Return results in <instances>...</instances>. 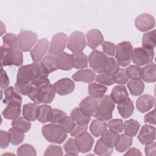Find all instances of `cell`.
<instances>
[{
	"label": "cell",
	"mask_w": 156,
	"mask_h": 156,
	"mask_svg": "<svg viewBox=\"0 0 156 156\" xmlns=\"http://www.w3.org/2000/svg\"><path fill=\"white\" fill-rule=\"evenodd\" d=\"M63 149L66 153V155H76L79 152L74 139L71 138L68 139V140L64 144Z\"/></svg>",
	"instance_id": "ee69618b"
},
{
	"label": "cell",
	"mask_w": 156,
	"mask_h": 156,
	"mask_svg": "<svg viewBox=\"0 0 156 156\" xmlns=\"http://www.w3.org/2000/svg\"><path fill=\"white\" fill-rule=\"evenodd\" d=\"M144 122L149 124H155V110H153L151 112H149L146 115H145L144 117Z\"/></svg>",
	"instance_id": "94428289"
},
{
	"label": "cell",
	"mask_w": 156,
	"mask_h": 156,
	"mask_svg": "<svg viewBox=\"0 0 156 156\" xmlns=\"http://www.w3.org/2000/svg\"><path fill=\"white\" fill-rule=\"evenodd\" d=\"M155 100L154 96L150 94H143L136 100V107L141 113H145L151 110L154 105Z\"/></svg>",
	"instance_id": "e0dca14e"
},
{
	"label": "cell",
	"mask_w": 156,
	"mask_h": 156,
	"mask_svg": "<svg viewBox=\"0 0 156 156\" xmlns=\"http://www.w3.org/2000/svg\"><path fill=\"white\" fill-rule=\"evenodd\" d=\"M63 151L62 147L50 144L44 152V155H62Z\"/></svg>",
	"instance_id": "db71d44e"
},
{
	"label": "cell",
	"mask_w": 156,
	"mask_h": 156,
	"mask_svg": "<svg viewBox=\"0 0 156 156\" xmlns=\"http://www.w3.org/2000/svg\"><path fill=\"white\" fill-rule=\"evenodd\" d=\"M87 127H88V124L79 125V124H76V126H75L74 129L71 131L70 134L72 136L76 137V136L83 133V132H86L87 130Z\"/></svg>",
	"instance_id": "6f0895ef"
},
{
	"label": "cell",
	"mask_w": 156,
	"mask_h": 156,
	"mask_svg": "<svg viewBox=\"0 0 156 156\" xmlns=\"http://www.w3.org/2000/svg\"><path fill=\"white\" fill-rule=\"evenodd\" d=\"M73 67L76 69H83L88 66L87 56L82 52L72 54Z\"/></svg>",
	"instance_id": "e575fe53"
},
{
	"label": "cell",
	"mask_w": 156,
	"mask_h": 156,
	"mask_svg": "<svg viewBox=\"0 0 156 156\" xmlns=\"http://www.w3.org/2000/svg\"><path fill=\"white\" fill-rule=\"evenodd\" d=\"M115 107V102L110 96L105 95L96 101V110L94 116L100 121H110L112 118V113Z\"/></svg>",
	"instance_id": "7a4b0ae2"
},
{
	"label": "cell",
	"mask_w": 156,
	"mask_h": 156,
	"mask_svg": "<svg viewBox=\"0 0 156 156\" xmlns=\"http://www.w3.org/2000/svg\"><path fill=\"white\" fill-rule=\"evenodd\" d=\"M3 44L1 46V51L6 52L12 48L18 47V37L11 33L6 34L3 37Z\"/></svg>",
	"instance_id": "f1b7e54d"
},
{
	"label": "cell",
	"mask_w": 156,
	"mask_h": 156,
	"mask_svg": "<svg viewBox=\"0 0 156 156\" xmlns=\"http://www.w3.org/2000/svg\"><path fill=\"white\" fill-rule=\"evenodd\" d=\"M110 96L115 103L119 104L127 99L129 94L126 88L124 85H119L113 88Z\"/></svg>",
	"instance_id": "603a6c76"
},
{
	"label": "cell",
	"mask_w": 156,
	"mask_h": 156,
	"mask_svg": "<svg viewBox=\"0 0 156 156\" xmlns=\"http://www.w3.org/2000/svg\"><path fill=\"white\" fill-rule=\"evenodd\" d=\"M155 38V30L145 33L142 38L143 48L148 49H153L156 44Z\"/></svg>",
	"instance_id": "ab89813d"
},
{
	"label": "cell",
	"mask_w": 156,
	"mask_h": 156,
	"mask_svg": "<svg viewBox=\"0 0 156 156\" xmlns=\"http://www.w3.org/2000/svg\"><path fill=\"white\" fill-rule=\"evenodd\" d=\"M107 125L105 121L94 119L90 124V130L93 136L98 137L107 130Z\"/></svg>",
	"instance_id": "1f68e13d"
},
{
	"label": "cell",
	"mask_w": 156,
	"mask_h": 156,
	"mask_svg": "<svg viewBox=\"0 0 156 156\" xmlns=\"http://www.w3.org/2000/svg\"><path fill=\"white\" fill-rule=\"evenodd\" d=\"M12 126L19 132L25 133L30 130L31 127V123L24 118L20 116L12 121Z\"/></svg>",
	"instance_id": "d590c367"
},
{
	"label": "cell",
	"mask_w": 156,
	"mask_h": 156,
	"mask_svg": "<svg viewBox=\"0 0 156 156\" xmlns=\"http://www.w3.org/2000/svg\"><path fill=\"white\" fill-rule=\"evenodd\" d=\"M95 73L90 69H81L77 71L72 76V78L76 82H83L90 83L93 81L95 79Z\"/></svg>",
	"instance_id": "d4e9b609"
},
{
	"label": "cell",
	"mask_w": 156,
	"mask_h": 156,
	"mask_svg": "<svg viewBox=\"0 0 156 156\" xmlns=\"http://www.w3.org/2000/svg\"><path fill=\"white\" fill-rule=\"evenodd\" d=\"M79 108L85 115L93 116L96 110V101L91 96H87L80 102Z\"/></svg>",
	"instance_id": "ac0fdd59"
},
{
	"label": "cell",
	"mask_w": 156,
	"mask_h": 156,
	"mask_svg": "<svg viewBox=\"0 0 156 156\" xmlns=\"http://www.w3.org/2000/svg\"><path fill=\"white\" fill-rule=\"evenodd\" d=\"M87 43L84 34L80 31L73 32L67 41V48L73 54L81 52L86 47Z\"/></svg>",
	"instance_id": "ba28073f"
},
{
	"label": "cell",
	"mask_w": 156,
	"mask_h": 156,
	"mask_svg": "<svg viewBox=\"0 0 156 156\" xmlns=\"http://www.w3.org/2000/svg\"><path fill=\"white\" fill-rule=\"evenodd\" d=\"M117 108L119 113L124 119L129 118L133 114L134 110L133 103L129 98L122 102L118 104Z\"/></svg>",
	"instance_id": "484cf974"
},
{
	"label": "cell",
	"mask_w": 156,
	"mask_h": 156,
	"mask_svg": "<svg viewBox=\"0 0 156 156\" xmlns=\"http://www.w3.org/2000/svg\"><path fill=\"white\" fill-rule=\"evenodd\" d=\"M154 57L153 49L144 48H136L133 49L132 60L137 66H143L152 63Z\"/></svg>",
	"instance_id": "52a82bcc"
},
{
	"label": "cell",
	"mask_w": 156,
	"mask_h": 156,
	"mask_svg": "<svg viewBox=\"0 0 156 156\" xmlns=\"http://www.w3.org/2000/svg\"><path fill=\"white\" fill-rule=\"evenodd\" d=\"M52 113V108L51 106L44 104L38 107V120L41 123L50 122Z\"/></svg>",
	"instance_id": "8d00e7d4"
},
{
	"label": "cell",
	"mask_w": 156,
	"mask_h": 156,
	"mask_svg": "<svg viewBox=\"0 0 156 156\" xmlns=\"http://www.w3.org/2000/svg\"><path fill=\"white\" fill-rule=\"evenodd\" d=\"M70 116L74 121V122L79 125L88 124V122L91 120V117L85 115L81 112L79 107L74 108L71 111Z\"/></svg>",
	"instance_id": "d6a6232c"
},
{
	"label": "cell",
	"mask_w": 156,
	"mask_h": 156,
	"mask_svg": "<svg viewBox=\"0 0 156 156\" xmlns=\"http://www.w3.org/2000/svg\"><path fill=\"white\" fill-rule=\"evenodd\" d=\"M114 82L116 83L124 85L128 82V78L126 74L125 69L119 68L118 71L113 75Z\"/></svg>",
	"instance_id": "816d5d0a"
},
{
	"label": "cell",
	"mask_w": 156,
	"mask_h": 156,
	"mask_svg": "<svg viewBox=\"0 0 156 156\" xmlns=\"http://www.w3.org/2000/svg\"><path fill=\"white\" fill-rule=\"evenodd\" d=\"M127 85L131 94L134 96L141 94L144 89V84L140 79H132L127 83Z\"/></svg>",
	"instance_id": "836d02e7"
},
{
	"label": "cell",
	"mask_w": 156,
	"mask_h": 156,
	"mask_svg": "<svg viewBox=\"0 0 156 156\" xmlns=\"http://www.w3.org/2000/svg\"><path fill=\"white\" fill-rule=\"evenodd\" d=\"M141 68L137 65H130L125 70L126 74L128 79H140V73Z\"/></svg>",
	"instance_id": "f6af8a7d"
},
{
	"label": "cell",
	"mask_w": 156,
	"mask_h": 156,
	"mask_svg": "<svg viewBox=\"0 0 156 156\" xmlns=\"http://www.w3.org/2000/svg\"><path fill=\"white\" fill-rule=\"evenodd\" d=\"M133 139L132 136L126 134L119 135V138L115 147L116 150L119 152H123L128 149L132 144Z\"/></svg>",
	"instance_id": "f35d334b"
},
{
	"label": "cell",
	"mask_w": 156,
	"mask_h": 156,
	"mask_svg": "<svg viewBox=\"0 0 156 156\" xmlns=\"http://www.w3.org/2000/svg\"><path fill=\"white\" fill-rule=\"evenodd\" d=\"M34 86L32 83H23L16 82L15 84V88L16 90L23 95L28 96L32 90H33Z\"/></svg>",
	"instance_id": "c3c4849f"
},
{
	"label": "cell",
	"mask_w": 156,
	"mask_h": 156,
	"mask_svg": "<svg viewBox=\"0 0 156 156\" xmlns=\"http://www.w3.org/2000/svg\"><path fill=\"white\" fill-rule=\"evenodd\" d=\"M107 88L100 83L93 82L88 85V93L94 99H99L104 96Z\"/></svg>",
	"instance_id": "4dcf8cb0"
},
{
	"label": "cell",
	"mask_w": 156,
	"mask_h": 156,
	"mask_svg": "<svg viewBox=\"0 0 156 156\" xmlns=\"http://www.w3.org/2000/svg\"><path fill=\"white\" fill-rule=\"evenodd\" d=\"M18 48L23 52L30 51L38 39L36 33L30 30L21 31L18 35Z\"/></svg>",
	"instance_id": "9c48e42d"
},
{
	"label": "cell",
	"mask_w": 156,
	"mask_h": 156,
	"mask_svg": "<svg viewBox=\"0 0 156 156\" xmlns=\"http://www.w3.org/2000/svg\"><path fill=\"white\" fill-rule=\"evenodd\" d=\"M56 93L60 96H65L71 93L75 88L74 82L69 78H63L53 85Z\"/></svg>",
	"instance_id": "9a60e30c"
},
{
	"label": "cell",
	"mask_w": 156,
	"mask_h": 156,
	"mask_svg": "<svg viewBox=\"0 0 156 156\" xmlns=\"http://www.w3.org/2000/svg\"><path fill=\"white\" fill-rule=\"evenodd\" d=\"M94 152L96 154L98 155L108 156L112 154L113 149H110L108 147L99 139L98 140L95 145Z\"/></svg>",
	"instance_id": "7bdbcfd3"
},
{
	"label": "cell",
	"mask_w": 156,
	"mask_h": 156,
	"mask_svg": "<svg viewBox=\"0 0 156 156\" xmlns=\"http://www.w3.org/2000/svg\"><path fill=\"white\" fill-rule=\"evenodd\" d=\"M43 73H45L43 71L40 64L38 63L34 62L30 65L22 66L18 69L16 82L32 83V82L34 79Z\"/></svg>",
	"instance_id": "3957f363"
},
{
	"label": "cell",
	"mask_w": 156,
	"mask_h": 156,
	"mask_svg": "<svg viewBox=\"0 0 156 156\" xmlns=\"http://www.w3.org/2000/svg\"><path fill=\"white\" fill-rule=\"evenodd\" d=\"M38 107L37 104L29 103L23 107V116L29 121H34L38 119Z\"/></svg>",
	"instance_id": "4316f807"
},
{
	"label": "cell",
	"mask_w": 156,
	"mask_h": 156,
	"mask_svg": "<svg viewBox=\"0 0 156 156\" xmlns=\"http://www.w3.org/2000/svg\"><path fill=\"white\" fill-rule=\"evenodd\" d=\"M0 135V146L2 149L7 148L10 142V136L9 133L4 130H1Z\"/></svg>",
	"instance_id": "9f6ffc18"
},
{
	"label": "cell",
	"mask_w": 156,
	"mask_h": 156,
	"mask_svg": "<svg viewBox=\"0 0 156 156\" xmlns=\"http://www.w3.org/2000/svg\"><path fill=\"white\" fill-rule=\"evenodd\" d=\"M67 41L68 37L65 33L60 32L54 35L48 49L49 55L57 56L63 52L67 44Z\"/></svg>",
	"instance_id": "30bf717a"
},
{
	"label": "cell",
	"mask_w": 156,
	"mask_h": 156,
	"mask_svg": "<svg viewBox=\"0 0 156 156\" xmlns=\"http://www.w3.org/2000/svg\"><path fill=\"white\" fill-rule=\"evenodd\" d=\"M95 80L96 82H98V83L103 85H105L107 86H110L113 83H115L113 76L107 74L105 73L97 75L95 77Z\"/></svg>",
	"instance_id": "f907efd6"
},
{
	"label": "cell",
	"mask_w": 156,
	"mask_h": 156,
	"mask_svg": "<svg viewBox=\"0 0 156 156\" xmlns=\"http://www.w3.org/2000/svg\"><path fill=\"white\" fill-rule=\"evenodd\" d=\"M119 138L118 133L111 130H106L102 135L100 140L108 147L113 149L118 143Z\"/></svg>",
	"instance_id": "cb8c5ba5"
},
{
	"label": "cell",
	"mask_w": 156,
	"mask_h": 156,
	"mask_svg": "<svg viewBox=\"0 0 156 156\" xmlns=\"http://www.w3.org/2000/svg\"><path fill=\"white\" fill-rule=\"evenodd\" d=\"M55 94L54 86L49 83L39 87H34L28 96L36 104H49L54 100Z\"/></svg>",
	"instance_id": "6da1fadb"
},
{
	"label": "cell",
	"mask_w": 156,
	"mask_h": 156,
	"mask_svg": "<svg viewBox=\"0 0 156 156\" xmlns=\"http://www.w3.org/2000/svg\"><path fill=\"white\" fill-rule=\"evenodd\" d=\"M58 124L64 129L66 133H71L76 126V122L71 118V116H65L60 121Z\"/></svg>",
	"instance_id": "bcb514c9"
},
{
	"label": "cell",
	"mask_w": 156,
	"mask_h": 156,
	"mask_svg": "<svg viewBox=\"0 0 156 156\" xmlns=\"http://www.w3.org/2000/svg\"><path fill=\"white\" fill-rule=\"evenodd\" d=\"M23 62V55L22 51L18 47L13 48L10 50L4 52L1 51V66L15 65L21 66Z\"/></svg>",
	"instance_id": "8992f818"
},
{
	"label": "cell",
	"mask_w": 156,
	"mask_h": 156,
	"mask_svg": "<svg viewBox=\"0 0 156 156\" xmlns=\"http://www.w3.org/2000/svg\"><path fill=\"white\" fill-rule=\"evenodd\" d=\"M74 140L78 150L81 153H87L89 152L94 144L93 138L87 132L76 136Z\"/></svg>",
	"instance_id": "7c38bea8"
},
{
	"label": "cell",
	"mask_w": 156,
	"mask_h": 156,
	"mask_svg": "<svg viewBox=\"0 0 156 156\" xmlns=\"http://www.w3.org/2000/svg\"><path fill=\"white\" fill-rule=\"evenodd\" d=\"M133 48L129 41H122L116 46L115 57L119 66L126 67L132 60Z\"/></svg>",
	"instance_id": "5b68a950"
},
{
	"label": "cell",
	"mask_w": 156,
	"mask_h": 156,
	"mask_svg": "<svg viewBox=\"0 0 156 156\" xmlns=\"http://www.w3.org/2000/svg\"><path fill=\"white\" fill-rule=\"evenodd\" d=\"M140 127V123L135 119H130L126 121L124 123V134L130 136H134L138 132Z\"/></svg>",
	"instance_id": "74e56055"
},
{
	"label": "cell",
	"mask_w": 156,
	"mask_h": 156,
	"mask_svg": "<svg viewBox=\"0 0 156 156\" xmlns=\"http://www.w3.org/2000/svg\"><path fill=\"white\" fill-rule=\"evenodd\" d=\"M4 94L5 98L2 100L4 104H16L21 105L22 98L13 87L10 86L4 89Z\"/></svg>",
	"instance_id": "44dd1931"
},
{
	"label": "cell",
	"mask_w": 156,
	"mask_h": 156,
	"mask_svg": "<svg viewBox=\"0 0 156 156\" xmlns=\"http://www.w3.org/2000/svg\"><path fill=\"white\" fill-rule=\"evenodd\" d=\"M145 154L147 156H155L156 155V143L153 141L146 144L144 148Z\"/></svg>",
	"instance_id": "680465c9"
},
{
	"label": "cell",
	"mask_w": 156,
	"mask_h": 156,
	"mask_svg": "<svg viewBox=\"0 0 156 156\" xmlns=\"http://www.w3.org/2000/svg\"><path fill=\"white\" fill-rule=\"evenodd\" d=\"M58 60V69L62 70H71L73 67L72 55L63 52L56 56Z\"/></svg>",
	"instance_id": "83f0119b"
},
{
	"label": "cell",
	"mask_w": 156,
	"mask_h": 156,
	"mask_svg": "<svg viewBox=\"0 0 156 156\" xmlns=\"http://www.w3.org/2000/svg\"><path fill=\"white\" fill-rule=\"evenodd\" d=\"M1 90L5 89L9 86L10 80L6 72L2 69V67L1 68Z\"/></svg>",
	"instance_id": "91938a15"
},
{
	"label": "cell",
	"mask_w": 156,
	"mask_h": 156,
	"mask_svg": "<svg viewBox=\"0 0 156 156\" xmlns=\"http://www.w3.org/2000/svg\"><path fill=\"white\" fill-rule=\"evenodd\" d=\"M107 58L108 57L104 52L94 49L88 57L90 66L96 73H104V69Z\"/></svg>",
	"instance_id": "8fae6325"
},
{
	"label": "cell",
	"mask_w": 156,
	"mask_h": 156,
	"mask_svg": "<svg viewBox=\"0 0 156 156\" xmlns=\"http://www.w3.org/2000/svg\"><path fill=\"white\" fill-rule=\"evenodd\" d=\"M41 132L44 138L49 142L62 144L67 137V133L58 124H49L43 126Z\"/></svg>",
	"instance_id": "277c9868"
},
{
	"label": "cell",
	"mask_w": 156,
	"mask_h": 156,
	"mask_svg": "<svg viewBox=\"0 0 156 156\" xmlns=\"http://www.w3.org/2000/svg\"><path fill=\"white\" fill-rule=\"evenodd\" d=\"M40 64L43 71L48 75L58 69L57 58L53 55H46L43 58Z\"/></svg>",
	"instance_id": "ffe728a7"
},
{
	"label": "cell",
	"mask_w": 156,
	"mask_h": 156,
	"mask_svg": "<svg viewBox=\"0 0 156 156\" xmlns=\"http://www.w3.org/2000/svg\"><path fill=\"white\" fill-rule=\"evenodd\" d=\"M155 139V128L150 125L142 126L140 133L138 135V140L142 144H147L153 142Z\"/></svg>",
	"instance_id": "2e32d148"
},
{
	"label": "cell",
	"mask_w": 156,
	"mask_h": 156,
	"mask_svg": "<svg viewBox=\"0 0 156 156\" xmlns=\"http://www.w3.org/2000/svg\"><path fill=\"white\" fill-rule=\"evenodd\" d=\"M49 47V42L46 38H41L39 40L30 51V56L35 63H39L41 61L44 55L46 53Z\"/></svg>",
	"instance_id": "4fadbf2b"
},
{
	"label": "cell",
	"mask_w": 156,
	"mask_h": 156,
	"mask_svg": "<svg viewBox=\"0 0 156 156\" xmlns=\"http://www.w3.org/2000/svg\"><path fill=\"white\" fill-rule=\"evenodd\" d=\"M65 116H66V113L65 112L60 109L54 108L52 109V116L50 122L52 124H59L60 121Z\"/></svg>",
	"instance_id": "f5cc1de1"
},
{
	"label": "cell",
	"mask_w": 156,
	"mask_h": 156,
	"mask_svg": "<svg viewBox=\"0 0 156 156\" xmlns=\"http://www.w3.org/2000/svg\"><path fill=\"white\" fill-rule=\"evenodd\" d=\"M107 126L110 130L117 133H121L124 130V122L121 119H113L110 120Z\"/></svg>",
	"instance_id": "681fc988"
},
{
	"label": "cell",
	"mask_w": 156,
	"mask_h": 156,
	"mask_svg": "<svg viewBox=\"0 0 156 156\" xmlns=\"http://www.w3.org/2000/svg\"><path fill=\"white\" fill-rule=\"evenodd\" d=\"M135 26L140 31L146 32L154 27L155 19L150 14L143 13L136 18Z\"/></svg>",
	"instance_id": "5bb4252c"
},
{
	"label": "cell",
	"mask_w": 156,
	"mask_h": 156,
	"mask_svg": "<svg viewBox=\"0 0 156 156\" xmlns=\"http://www.w3.org/2000/svg\"><path fill=\"white\" fill-rule=\"evenodd\" d=\"M140 79L146 82H154L156 80V66L154 63L147 64L141 69Z\"/></svg>",
	"instance_id": "7402d4cb"
},
{
	"label": "cell",
	"mask_w": 156,
	"mask_h": 156,
	"mask_svg": "<svg viewBox=\"0 0 156 156\" xmlns=\"http://www.w3.org/2000/svg\"><path fill=\"white\" fill-rule=\"evenodd\" d=\"M18 155H27V156H35L37 155L35 148L29 144H24L19 147L17 149Z\"/></svg>",
	"instance_id": "7dc6e473"
},
{
	"label": "cell",
	"mask_w": 156,
	"mask_h": 156,
	"mask_svg": "<svg viewBox=\"0 0 156 156\" xmlns=\"http://www.w3.org/2000/svg\"><path fill=\"white\" fill-rule=\"evenodd\" d=\"M21 113V105L8 104L2 112L3 116L7 119H14L19 117Z\"/></svg>",
	"instance_id": "f546056e"
},
{
	"label": "cell",
	"mask_w": 156,
	"mask_h": 156,
	"mask_svg": "<svg viewBox=\"0 0 156 156\" xmlns=\"http://www.w3.org/2000/svg\"><path fill=\"white\" fill-rule=\"evenodd\" d=\"M102 48L105 54L110 56L115 55L116 46L114 43L110 41H104L102 44Z\"/></svg>",
	"instance_id": "11a10c76"
},
{
	"label": "cell",
	"mask_w": 156,
	"mask_h": 156,
	"mask_svg": "<svg viewBox=\"0 0 156 156\" xmlns=\"http://www.w3.org/2000/svg\"><path fill=\"white\" fill-rule=\"evenodd\" d=\"M119 69V65L117 61L112 57H108L104 66V73L113 76L118 71Z\"/></svg>",
	"instance_id": "60d3db41"
},
{
	"label": "cell",
	"mask_w": 156,
	"mask_h": 156,
	"mask_svg": "<svg viewBox=\"0 0 156 156\" xmlns=\"http://www.w3.org/2000/svg\"><path fill=\"white\" fill-rule=\"evenodd\" d=\"M87 44L91 49H96L104 41V37L102 33L96 29L89 30L87 34Z\"/></svg>",
	"instance_id": "d6986e66"
},
{
	"label": "cell",
	"mask_w": 156,
	"mask_h": 156,
	"mask_svg": "<svg viewBox=\"0 0 156 156\" xmlns=\"http://www.w3.org/2000/svg\"><path fill=\"white\" fill-rule=\"evenodd\" d=\"M141 155L142 154L140 151V150L135 147L129 149V151L126 154H124V155Z\"/></svg>",
	"instance_id": "6125c7cd"
},
{
	"label": "cell",
	"mask_w": 156,
	"mask_h": 156,
	"mask_svg": "<svg viewBox=\"0 0 156 156\" xmlns=\"http://www.w3.org/2000/svg\"><path fill=\"white\" fill-rule=\"evenodd\" d=\"M8 132L10 136V143L12 145H19L23 141L24 138V133L19 132L13 127L10 128Z\"/></svg>",
	"instance_id": "b9f144b4"
}]
</instances>
